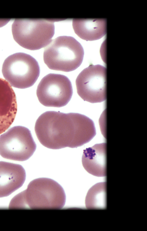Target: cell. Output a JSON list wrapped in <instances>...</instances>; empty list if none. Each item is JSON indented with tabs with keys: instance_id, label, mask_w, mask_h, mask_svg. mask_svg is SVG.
Returning <instances> with one entry per match:
<instances>
[{
	"instance_id": "6da1fadb",
	"label": "cell",
	"mask_w": 147,
	"mask_h": 231,
	"mask_svg": "<svg viewBox=\"0 0 147 231\" xmlns=\"http://www.w3.org/2000/svg\"><path fill=\"white\" fill-rule=\"evenodd\" d=\"M35 130L40 143L53 149L80 147L96 134L93 122L86 116L55 111L42 114L36 122Z\"/></svg>"
},
{
	"instance_id": "7a4b0ae2",
	"label": "cell",
	"mask_w": 147,
	"mask_h": 231,
	"mask_svg": "<svg viewBox=\"0 0 147 231\" xmlns=\"http://www.w3.org/2000/svg\"><path fill=\"white\" fill-rule=\"evenodd\" d=\"M65 201V192L59 184L50 178H40L31 181L26 190L14 197L9 208L58 209Z\"/></svg>"
},
{
	"instance_id": "3957f363",
	"label": "cell",
	"mask_w": 147,
	"mask_h": 231,
	"mask_svg": "<svg viewBox=\"0 0 147 231\" xmlns=\"http://www.w3.org/2000/svg\"><path fill=\"white\" fill-rule=\"evenodd\" d=\"M84 55L82 46L75 38L62 36L51 40L45 46L43 58L49 69L69 72L80 66Z\"/></svg>"
},
{
	"instance_id": "277c9868",
	"label": "cell",
	"mask_w": 147,
	"mask_h": 231,
	"mask_svg": "<svg viewBox=\"0 0 147 231\" xmlns=\"http://www.w3.org/2000/svg\"><path fill=\"white\" fill-rule=\"evenodd\" d=\"M53 19H16L12 25L14 39L24 48L36 50L46 46L54 34Z\"/></svg>"
},
{
	"instance_id": "5b68a950",
	"label": "cell",
	"mask_w": 147,
	"mask_h": 231,
	"mask_svg": "<svg viewBox=\"0 0 147 231\" xmlns=\"http://www.w3.org/2000/svg\"><path fill=\"white\" fill-rule=\"evenodd\" d=\"M2 72L6 80L12 86L24 89L32 86L38 78L40 69L33 57L23 52L8 56L4 60Z\"/></svg>"
},
{
	"instance_id": "8992f818",
	"label": "cell",
	"mask_w": 147,
	"mask_h": 231,
	"mask_svg": "<svg viewBox=\"0 0 147 231\" xmlns=\"http://www.w3.org/2000/svg\"><path fill=\"white\" fill-rule=\"evenodd\" d=\"M36 147L30 131L24 127H14L0 136V155L7 159L26 160L33 154Z\"/></svg>"
},
{
	"instance_id": "52a82bcc",
	"label": "cell",
	"mask_w": 147,
	"mask_h": 231,
	"mask_svg": "<svg viewBox=\"0 0 147 231\" xmlns=\"http://www.w3.org/2000/svg\"><path fill=\"white\" fill-rule=\"evenodd\" d=\"M36 93L39 101L43 106L60 108L70 101L73 90L71 82L66 76L51 73L41 79Z\"/></svg>"
},
{
	"instance_id": "ba28073f",
	"label": "cell",
	"mask_w": 147,
	"mask_h": 231,
	"mask_svg": "<svg viewBox=\"0 0 147 231\" xmlns=\"http://www.w3.org/2000/svg\"><path fill=\"white\" fill-rule=\"evenodd\" d=\"M106 69L100 65H90L76 80L77 92L84 101L94 103L106 99Z\"/></svg>"
},
{
	"instance_id": "9c48e42d",
	"label": "cell",
	"mask_w": 147,
	"mask_h": 231,
	"mask_svg": "<svg viewBox=\"0 0 147 231\" xmlns=\"http://www.w3.org/2000/svg\"><path fill=\"white\" fill-rule=\"evenodd\" d=\"M26 176L21 165L0 161V197L8 196L20 187Z\"/></svg>"
},
{
	"instance_id": "30bf717a",
	"label": "cell",
	"mask_w": 147,
	"mask_h": 231,
	"mask_svg": "<svg viewBox=\"0 0 147 231\" xmlns=\"http://www.w3.org/2000/svg\"><path fill=\"white\" fill-rule=\"evenodd\" d=\"M17 112L15 93L9 83L0 78V134L12 125Z\"/></svg>"
},
{
	"instance_id": "8fae6325",
	"label": "cell",
	"mask_w": 147,
	"mask_h": 231,
	"mask_svg": "<svg viewBox=\"0 0 147 231\" xmlns=\"http://www.w3.org/2000/svg\"><path fill=\"white\" fill-rule=\"evenodd\" d=\"M82 162L89 173L98 177L106 176V143L97 144L84 150Z\"/></svg>"
},
{
	"instance_id": "7c38bea8",
	"label": "cell",
	"mask_w": 147,
	"mask_h": 231,
	"mask_svg": "<svg viewBox=\"0 0 147 231\" xmlns=\"http://www.w3.org/2000/svg\"><path fill=\"white\" fill-rule=\"evenodd\" d=\"M72 24L75 33L86 41L99 39L106 33L105 19H74Z\"/></svg>"
},
{
	"instance_id": "4fadbf2b",
	"label": "cell",
	"mask_w": 147,
	"mask_h": 231,
	"mask_svg": "<svg viewBox=\"0 0 147 231\" xmlns=\"http://www.w3.org/2000/svg\"><path fill=\"white\" fill-rule=\"evenodd\" d=\"M106 183L101 182L93 186L88 191L85 199L87 209H105L106 208Z\"/></svg>"
}]
</instances>
